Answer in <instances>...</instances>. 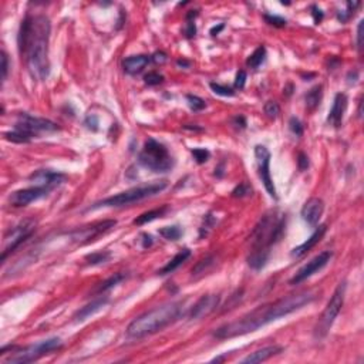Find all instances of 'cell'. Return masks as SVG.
Listing matches in <instances>:
<instances>
[{"label":"cell","mask_w":364,"mask_h":364,"mask_svg":"<svg viewBox=\"0 0 364 364\" xmlns=\"http://www.w3.org/2000/svg\"><path fill=\"white\" fill-rule=\"evenodd\" d=\"M107 303H108V299L107 298L96 299V300H93L91 303H88V304H85L84 307H81V309L74 315V319H76L77 322H83L87 317H90V316H93L94 313H97L99 310H101Z\"/></svg>","instance_id":"22"},{"label":"cell","mask_w":364,"mask_h":364,"mask_svg":"<svg viewBox=\"0 0 364 364\" xmlns=\"http://www.w3.org/2000/svg\"><path fill=\"white\" fill-rule=\"evenodd\" d=\"M51 26L50 20L43 15L27 16L21 20L17 36V44L21 59L36 80L43 81L50 71L49 40Z\"/></svg>","instance_id":"2"},{"label":"cell","mask_w":364,"mask_h":364,"mask_svg":"<svg viewBox=\"0 0 364 364\" xmlns=\"http://www.w3.org/2000/svg\"><path fill=\"white\" fill-rule=\"evenodd\" d=\"M322 97H323V87H322V85H315V87L306 94V99H304L307 110H310V111L316 110V108L320 105Z\"/></svg>","instance_id":"24"},{"label":"cell","mask_w":364,"mask_h":364,"mask_svg":"<svg viewBox=\"0 0 364 364\" xmlns=\"http://www.w3.org/2000/svg\"><path fill=\"white\" fill-rule=\"evenodd\" d=\"M186 101H188V105H189V108L192 111H202L206 107V102L201 99V97L194 96V94H188L186 96Z\"/></svg>","instance_id":"32"},{"label":"cell","mask_w":364,"mask_h":364,"mask_svg":"<svg viewBox=\"0 0 364 364\" xmlns=\"http://www.w3.org/2000/svg\"><path fill=\"white\" fill-rule=\"evenodd\" d=\"M312 16H313V20H315L316 24H319L323 20V12H322V9L313 4L312 6Z\"/></svg>","instance_id":"48"},{"label":"cell","mask_w":364,"mask_h":364,"mask_svg":"<svg viewBox=\"0 0 364 364\" xmlns=\"http://www.w3.org/2000/svg\"><path fill=\"white\" fill-rule=\"evenodd\" d=\"M66 178L67 177L64 174L57 172V171H50V169H40L30 175V181L34 182V186H41L49 191L61 185L66 181Z\"/></svg>","instance_id":"15"},{"label":"cell","mask_w":364,"mask_h":364,"mask_svg":"<svg viewBox=\"0 0 364 364\" xmlns=\"http://www.w3.org/2000/svg\"><path fill=\"white\" fill-rule=\"evenodd\" d=\"M219 302H221V298L218 295H203L191 309L189 317L192 320H201L209 316L215 312L216 307L219 306Z\"/></svg>","instance_id":"16"},{"label":"cell","mask_w":364,"mask_h":364,"mask_svg":"<svg viewBox=\"0 0 364 364\" xmlns=\"http://www.w3.org/2000/svg\"><path fill=\"white\" fill-rule=\"evenodd\" d=\"M324 211V202L320 198H310L302 208L300 215L306 223L310 226H316L320 221Z\"/></svg>","instance_id":"17"},{"label":"cell","mask_w":364,"mask_h":364,"mask_svg":"<svg viewBox=\"0 0 364 364\" xmlns=\"http://www.w3.org/2000/svg\"><path fill=\"white\" fill-rule=\"evenodd\" d=\"M191 154H192V157H194V160L198 162V164H205L208 160H209V157H211V154H209V151L206 148H194L191 149Z\"/></svg>","instance_id":"36"},{"label":"cell","mask_w":364,"mask_h":364,"mask_svg":"<svg viewBox=\"0 0 364 364\" xmlns=\"http://www.w3.org/2000/svg\"><path fill=\"white\" fill-rule=\"evenodd\" d=\"M151 60L154 61V63H160V64H162V63H165L166 61V54L165 53H162V51H157L152 57H151Z\"/></svg>","instance_id":"49"},{"label":"cell","mask_w":364,"mask_h":364,"mask_svg":"<svg viewBox=\"0 0 364 364\" xmlns=\"http://www.w3.org/2000/svg\"><path fill=\"white\" fill-rule=\"evenodd\" d=\"M331 259V252L326 250L319 253L316 258H313L310 262H307L303 267H300L298 270V273L290 279V284H299L302 282H304L306 279H309L310 276H313L316 272H319L320 269H323L324 266L330 262Z\"/></svg>","instance_id":"13"},{"label":"cell","mask_w":364,"mask_h":364,"mask_svg":"<svg viewBox=\"0 0 364 364\" xmlns=\"http://www.w3.org/2000/svg\"><path fill=\"white\" fill-rule=\"evenodd\" d=\"M263 19H265V21L267 24L275 26V27H284L286 26V19L276 16V15H265Z\"/></svg>","instance_id":"40"},{"label":"cell","mask_w":364,"mask_h":364,"mask_svg":"<svg viewBox=\"0 0 364 364\" xmlns=\"http://www.w3.org/2000/svg\"><path fill=\"white\" fill-rule=\"evenodd\" d=\"M177 64H178V66H182V67H189V66H191V63H188V61H185V60H178V61H177Z\"/></svg>","instance_id":"51"},{"label":"cell","mask_w":364,"mask_h":364,"mask_svg":"<svg viewBox=\"0 0 364 364\" xmlns=\"http://www.w3.org/2000/svg\"><path fill=\"white\" fill-rule=\"evenodd\" d=\"M36 229V223L34 221H24L21 223H19L17 226L12 228L7 232V235L4 236V245H3V252H1V262L6 261V258L9 256V253H12L15 249H17L23 242H26L32 233Z\"/></svg>","instance_id":"9"},{"label":"cell","mask_w":364,"mask_h":364,"mask_svg":"<svg viewBox=\"0 0 364 364\" xmlns=\"http://www.w3.org/2000/svg\"><path fill=\"white\" fill-rule=\"evenodd\" d=\"M282 351H283V347H281V346H276V344H273V346H267V347L259 348V350H256V351L250 353V354L246 356L243 360H241V363H243V364L262 363V362L269 360L270 357H273V356L279 354V353H282Z\"/></svg>","instance_id":"20"},{"label":"cell","mask_w":364,"mask_h":364,"mask_svg":"<svg viewBox=\"0 0 364 364\" xmlns=\"http://www.w3.org/2000/svg\"><path fill=\"white\" fill-rule=\"evenodd\" d=\"M346 108H347V97H346V94H343V93L336 94L334 101H333V105H331L330 108V113H329V117H327L329 124L333 125L334 128H339L342 125Z\"/></svg>","instance_id":"18"},{"label":"cell","mask_w":364,"mask_h":364,"mask_svg":"<svg viewBox=\"0 0 364 364\" xmlns=\"http://www.w3.org/2000/svg\"><path fill=\"white\" fill-rule=\"evenodd\" d=\"M289 128H290V131L295 134L296 137H300V135L303 134V125H302V122L299 121L296 117H292V118H290V121H289Z\"/></svg>","instance_id":"42"},{"label":"cell","mask_w":364,"mask_h":364,"mask_svg":"<svg viewBox=\"0 0 364 364\" xmlns=\"http://www.w3.org/2000/svg\"><path fill=\"white\" fill-rule=\"evenodd\" d=\"M214 263V256H206L203 259H201L197 265L192 267V275H201L205 273Z\"/></svg>","instance_id":"31"},{"label":"cell","mask_w":364,"mask_h":364,"mask_svg":"<svg viewBox=\"0 0 364 364\" xmlns=\"http://www.w3.org/2000/svg\"><path fill=\"white\" fill-rule=\"evenodd\" d=\"M111 258V253L108 250H102V252H94L85 256V261L88 265H101L105 263L108 259Z\"/></svg>","instance_id":"28"},{"label":"cell","mask_w":364,"mask_h":364,"mask_svg":"<svg viewBox=\"0 0 364 364\" xmlns=\"http://www.w3.org/2000/svg\"><path fill=\"white\" fill-rule=\"evenodd\" d=\"M197 34V26L194 21H186V27H185V36L188 39H192Z\"/></svg>","instance_id":"47"},{"label":"cell","mask_w":364,"mask_h":364,"mask_svg":"<svg viewBox=\"0 0 364 364\" xmlns=\"http://www.w3.org/2000/svg\"><path fill=\"white\" fill-rule=\"evenodd\" d=\"M116 225L117 221H113V219L102 221V222H97V223H93V225L83 226V228H80V229L73 231L70 233V238H71L73 242L84 245V243H88V242H91V241H96L100 235L111 231Z\"/></svg>","instance_id":"12"},{"label":"cell","mask_w":364,"mask_h":364,"mask_svg":"<svg viewBox=\"0 0 364 364\" xmlns=\"http://www.w3.org/2000/svg\"><path fill=\"white\" fill-rule=\"evenodd\" d=\"M124 278H125V275L124 273H117L114 276H111L110 279H107V281H104L102 283H100V286L97 287V293H102V292H105V290H108V289H111V287H114L117 286L118 283L121 281H124Z\"/></svg>","instance_id":"30"},{"label":"cell","mask_w":364,"mask_h":364,"mask_svg":"<svg viewBox=\"0 0 364 364\" xmlns=\"http://www.w3.org/2000/svg\"><path fill=\"white\" fill-rule=\"evenodd\" d=\"M223 27H225L223 24H219L218 27H216V26H215V27H212V29H211V34H212V36H216V34L219 33V32H221V30H222Z\"/></svg>","instance_id":"50"},{"label":"cell","mask_w":364,"mask_h":364,"mask_svg":"<svg viewBox=\"0 0 364 364\" xmlns=\"http://www.w3.org/2000/svg\"><path fill=\"white\" fill-rule=\"evenodd\" d=\"M316 298L317 293L315 290H302L298 293L283 296L272 303L253 309L252 312H249L235 322L218 327L214 336L216 339H232L256 331L258 329L269 324L270 322H275L281 317H284L302 309L306 304H310L312 302H315Z\"/></svg>","instance_id":"1"},{"label":"cell","mask_w":364,"mask_h":364,"mask_svg":"<svg viewBox=\"0 0 364 364\" xmlns=\"http://www.w3.org/2000/svg\"><path fill=\"white\" fill-rule=\"evenodd\" d=\"M245 83H246V73L243 70H241L238 74H236V79H235V88L238 90H242L245 87Z\"/></svg>","instance_id":"44"},{"label":"cell","mask_w":364,"mask_h":364,"mask_svg":"<svg viewBox=\"0 0 364 364\" xmlns=\"http://www.w3.org/2000/svg\"><path fill=\"white\" fill-rule=\"evenodd\" d=\"M216 223V219L212 216V214H208V215L203 218V222H202V226H201V229H199V236L201 238H203V236H206L209 231L212 229V226Z\"/></svg>","instance_id":"33"},{"label":"cell","mask_w":364,"mask_h":364,"mask_svg":"<svg viewBox=\"0 0 364 364\" xmlns=\"http://www.w3.org/2000/svg\"><path fill=\"white\" fill-rule=\"evenodd\" d=\"M265 59L266 49L263 46H259L258 49L255 50V51L249 56L248 60H246V64H248V67H250V68H258V67L265 61Z\"/></svg>","instance_id":"26"},{"label":"cell","mask_w":364,"mask_h":364,"mask_svg":"<svg viewBox=\"0 0 364 364\" xmlns=\"http://www.w3.org/2000/svg\"><path fill=\"white\" fill-rule=\"evenodd\" d=\"M209 87H211V90L218 94V96H222V97H233L235 96V91L229 88V87H226V85H221V84L218 83H211L209 84Z\"/></svg>","instance_id":"34"},{"label":"cell","mask_w":364,"mask_h":364,"mask_svg":"<svg viewBox=\"0 0 364 364\" xmlns=\"http://www.w3.org/2000/svg\"><path fill=\"white\" fill-rule=\"evenodd\" d=\"M4 138L12 141V142H17V144H26V142H30L32 141V135H29L27 133L21 131V130H17L15 128L13 131L10 133H4Z\"/></svg>","instance_id":"27"},{"label":"cell","mask_w":364,"mask_h":364,"mask_svg":"<svg viewBox=\"0 0 364 364\" xmlns=\"http://www.w3.org/2000/svg\"><path fill=\"white\" fill-rule=\"evenodd\" d=\"M160 235L166 239V241H178L182 236V231L180 226L174 225V226H165L162 229H160Z\"/></svg>","instance_id":"29"},{"label":"cell","mask_w":364,"mask_h":364,"mask_svg":"<svg viewBox=\"0 0 364 364\" xmlns=\"http://www.w3.org/2000/svg\"><path fill=\"white\" fill-rule=\"evenodd\" d=\"M61 346H63V343H61V340L59 337H51V339H47V340H41V342L32 344V346L17 348L16 351L4 362V364L32 363V362L39 360L40 357H43L46 354H50L54 350H59Z\"/></svg>","instance_id":"8"},{"label":"cell","mask_w":364,"mask_h":364,"mask_svg":"<svg viewBox=\"0 0 364 364\" xmlns=\"http://www.w3.org/2000/svg\"><path fill=\"white\" fill-rule=\"evenodd\" d=\"M49 194V189L41 188V186H32V188H26V189H19L15 191L10 197H9V202L13 206H26L29 203H32L34 201L40 198H44Z\"/></svg>","instance_id":"14"},{"label":"cell","mask_w":364,"mask_h":364,"mask_svg":"<svg viewBox=\"0 0 364 364\" xmlns=\"http://www.w3.org/2000/svg\"><path fill=\"white\" fill-rule=\"evenodd\" d=\"M189 256H191V250H189V249H183V250H181V252H178V253H177V255H175V256H174V258H172V259H171V261H169V262H168V263H166V265L164 266L160 272H158V273H160V275H168V273H172V272H174V270H177V269H178V267H180V266H181L182 263H183V262L189 258Z\"/></svg>","instance_id":"23"},{"label":"cell","mask_w":364,"mask_h":364,"mask_svg":"<svg viewBox=\"0 0 364 364\" xmlns=\"http://www.w3.org/2000/svg\"><path fill=\"white\" fill-rule=\"evenodd\" d=\"M84 125L88 128V130H91V131H97L99 130V117L94 116V114H88V116L85 117V120H84Z\"/></svg>","instance_id":"41"},{"label":"cell","mask_w":364,"mask_h":364,"mask_svg":"<svg viewBox=\"0 0 364 364\" xmlns=\"http://www.w3.org/2000/svg\"><path fill=\"white\" fill-rule=\"evenodd\" d=\"M286 229V216L278 211H270L261 218L250 235L252 250L248 263L252 269L259 270L266 265L270 256V248L282 239Z\"/></svg>","instance_id":"3"},{"label":"cell","mask_w":364,"mask_h":364,"mask_svg":"<svg viewBox=\"0 0 364 364\" xmlns=\"http://www.w3.org/2000/svg\"><path fill=\"white\" fill-rule=\"evenodd\" d=\"M144 81H145L147 85H158V84H161L164 81V76H161L160 73L151 71L148 74H145Z\"/></svg>","instance_id":"39"},{"label":"cell","mask_w":364,"mask_h":364,"mask_svg":"<svg viewBox=\"0 0 364 364\" xmlns=\"http://www.w3.org/2000/svg\"><path fill=\"white\" fill-rule=\"evenodd\" d=\"M166 186H168V182L166 181H157L152 182V183H147V185H141V186H135V188H131V189H127L124 192H120L114 197H110V198L102 199L100 202H96L90 209H97V208H107V206H114V208H118V206H127V205H131L134 202H138L141 199L148 198V197H152L155 194H160L161 191H164Z\"/></svg>","instance_id":"5"},{"label":"cell","mask_w":364,"mask_h":364,"mask_svg":"<svg viewBox=\"0 0 364 364\" xmlns=\"http://www.w3.org/2000/svg\"><path fill=\"white\" fill-rule=\"evenodd\" d=\"M346 6H347V10H346V12H340V13L337 15V19H339L342 23H346L348 19L354 15V10L360 6V3H359V1H356V3L347 1V4H346Z\"/></svg>","instance_id":"37"},{"label":"cell","mask_w":364,"mask_h":364,"mask_svg":"<svg viewBox=\"0 0 364 364\" xmlns=\"http://www.w3.org/2000/svg\"><path fill=\"white\" fill-rule=\"evenodd\" d=\"M255 158H256V164H258L259 177L265 185L267 194L273 199H278L276 188H275L273 180L270 177V152H269V149L263 145H256L255 147Z\"/></svg>","instance_id":"11"},{"label":"cell","mask_w":364,"mask_h":364,"mask_svg":"<svg viewBox=\"0 0 364 364\" xmlns=\"http://www.w3.org/2000/svg\"><path fill=\"white\" fill-rule=\"evenodd\" d=\"M326 231H327V225H320V226L312 233V236H310L306 242H303L302 245H299L298 248H295L292 250V256H293V258H302V256H304L306 253H309V252L322 241V238L324 236Z\"/></svg>","instance_id":"19"},{"label":"cell","mask_w":364,"mask_h":364,"mask_svg":"<svg viewBox=\"0 0 364 364\" xmlns=\"http://www.w3.org/2000/svg\"><path fill=\"white\" fill-rule=\"evenodd\" d=\"M181 312L182 303L180 302H171L154 307L152 310H148L144 315L134 319L127 327V334L133 339H142L145 336L158 333L172 324L175 320H178Z\"/></svg>","instance_id":"4"},{"label":"cell","mask_w":364,"mask_h":364,"mask_svg":"<svg viewBox=\"0 0 364 364\" xmlns=\"http://www.w3.org/2000/svg\"><path fill=\"white\" fill-rule=\"evenodd\" d=\"M149 61H151V57L145 56V54L131 56V57H127V59L122 61V67H124V71H125V73L134 76V74L141 73L145 67L148 66Z\"/></svg>","instance_id":"21"},{"label":"cell","mask_w":364,"mask_h":364,"mask_svg":"<svg viewBox=\"0 0 364 364\" xmlns=\"http://www.w3.org/2000/svg\"><path fill=\"white\" fill-rule=\"evenodd\" d=\"M298 166L300 171H306V169L309 168V157H307L304 152H299Z\"/></svg>","instance_id":"45"},{"label":"cell","mask_w":364,"mask_h":364,"mask_svg":"<svg viewBox=\"0 0 364 364\" xmlns=\"http://www.w3.org/2000/svg\"><path fill=\"white\" fill-rule=\"evenodd\" d=\"M252 194V186L246 183V182H242L239 183L233 191H232V197L235 198H243V197H248Z\"/></svg>","instance_id":"35"},{"label":"cell","mask_w":364,"mask_h":364,"mask_svg":"<svg viewBox=\"0 0 364 364\" xmlns=\"http://www.w3.org/2000/svg\"><path fill=\"white\" fill-rule=\"evenodd\" d=\"M7 73H9V59L6 51H1V81H6L7 79Z\"/></svg>","instance_id":"43"},{"label":"cell","mask_w":364,"mask_h":364,"mask_svg":"<svg viewBox=\"0 0 364 364\" xmlns=\"http://www.w3.org/2000/svg\"><path fill=\"white\" fill-rule=\"evenodd\" d=\"M15 128L21 130V131L27 133L29 135H32V137H34L36 134L39 133H54V131H59V125L56 122H53L50 120H46V118L30 116V114H26V113L19 114Z\"/></svg>","instance_id":"10"},{"label":"cell","mask_w":364,"mask_h":364,"mask_svg":"<svg viewBox=\"0 0 364 364\" xmlns=\"http://www.w3.org/2000/svg\"><path fill=\"white\" fill-rule=\"evenodd\" d=\"M344 296H346V282H342L339 283V286L336 287L334 293L331 295L329 303L326 304L322 316L319 317L317 323L315 326V330H313V336H315L316 340H322L327 336V333L330 331L331 326L336 320V317L339 316L342 307H343V303H344Z\"/></svg>","instance_id":"7"},{"label":"cell","mask_w":364,"mask_h":364,"mask_svg":"<svg viewBox=\"0 0 364 364\" xmlns=\"http://www.w3.org/2000/svg\"><path fill=\"white\" fill-rule=\"evenodd\" d=\"M166 209H168V206H162V208H158V209H152V211H148V212H144V214H141V215L137 216L134 219V225L141 226V225H145L148 222H152V221H155V219H158V218L164 215Z\"/></svg>","instance_id":"25"},{"label":"cell","mask_w":364,"mask_h":364,"mask_svg":"<svg viewBox=\"0 0 364 364\" xmlns=\"http://www.w3.org/2000/svg\"><path fill=\"white\" fill-rule=\"evenodd\" d=\"M263 111L269 118H276L281 113V107H279V104L276 101H267L265 107H263Z\"/></svg>","instance_id":"38"},{"label":"cell","mask_w":364,"mask_h":364,"mask_svg":"<svg viewBox=\"0 0 364 364\" xmlns=\"http://www.w3.org/2000/svg\"><path fill=\"white\" fill-rule=\"evenodd\" d=\"M138 162L154 172H168L174 168V158L164 144L148 138L138 155Z\"/></svg>","instance_id":"6"},{"label":"cell","mask_w":364,"mask_h":364,"mask_svg":"<svg viewBox=\"0 0 364 364\" xmlns=\"http://www.w3.org/2000/svg\"><path fill=\"white\" fill-rule=\"evenodd\" d=\"M363 20H360L359 26H357V49L359 51H362L363 49Z\"/></svg>","instance_id":"46"}]
</instances>
